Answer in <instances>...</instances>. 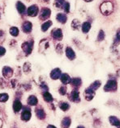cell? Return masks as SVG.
I'll return each instance as SVG.
<instances>
[{"instance_id": "33", "label": "cell", "mask_w": 120, "mask_h": 128, "mask_svg": "<svg viewBox=\"0 0 120 128\" xmlns=\"http://www.w3.org/2000/svg\"><path fill=\"white\" fill-rule=\"evenodd\" d=\"M105 38V33H104V32L102 30H101L99 32V34H98V36H97V40H99V41H101V40H103Z\"/></svg>"}, {"instance_id": "32", "label": "cell", "mask_w": 120, "mask_h": 128, "mask_svg": "<svg viewBox=\"0 0 120 128\" xmlns=\"http://www.w3.org/2000/svg\"><path fill=\"white\" fill-rule=\"evenodd\" d=\"M67 87H66V86H61V87L59 88V93L61 95H63V96H64V95H66V94H67Z\"/></svg>"}, {"instance_id": "31", "label": "cell", "mask_w": 120, "mask_h": 128, "mask_svg": "<svg viewBox=\"0 0 120 128\" xmlns=\"http://www.w3.org/2000/svg\"><path fill=\"white\" fill-rule=\"evenodd\" d=\"M10 33L13 36H17L19 35V30H18V28L16 27H12L10 29Z\"/></svg>"}, {"instance_id": "1", "label": "cell", "mask_w": 120, "mask_h": 128, "mask_svg": "<svg viewBox=\"0 0 120 128\" xmlns=\"http://www.w3.org/2000/svg\"><path fill=\"white\" fill-rule=\"evenodd\" d=\"M101 12L104 16H109L110 14L113 12V9H114V6L113 4L110 2H104L100 6Z\"/></svg>"}, {"instance_id": "6", "label": "cell", "mask_w": 120, "mask_h": 128, "mask_svg": "<svg viewBox=\"0 0 120 128\" xmlns=\"http://www.w3.org/2000/svg\"><path fill=\"white\" fill-rule=\"evenodd\" d=\"M35 113H36V115H37V118L40 120H44L46 117V114L45 110H43L41 106L37 107L35 109Z\"/></svg>"}, {"instance_id": "13", "label": "cell", "mask_w": 120, "mask_h": 128, "mask_svg": "<svg viewBox=\"0 0 120 128\" xmlns=\"http://www.w3.org/2000/svg\"><path fill=\"white\" fill-rule=\"evenodd\" d=\"M27 103L28 106H37L38 103V99L35 96V95H31L28 98V100H27Z\"/></svg>"}, {"instance_id": "3", "label": "cell", "mask_w": 120, "mask_h": 128, "mask_svg": "<svg viewBox=\"0 0 120 128\" xmlns=\"http://www.w3.org/2000/svg\"><path fill=\"white\" fill-rule=\"evenodd\" d=\"M32 117L31 109L29 107L23 106L22 107V112H21L20 118L24 122H28Z\"/></svg>"}, {"instance_id": "11", "label": "cell", "mask_w": 120, "mask_h": 128, "mask_svg": "<svg viewBox=\"0 0 120 128\" xmlns=\"http://www.w3.org/2000/svg\"><path fill=\"white\" fill-rule=\"evenodd\" d=\"M69 98H70V100L73 102H79V101H81L79 91L75 90H72L71 94H70V96H69Z\"/></svg>"}, {"instance_id": "27", "label": "cell", "mask_w": 120, "mask_h": 128, "mask_svg": "<svg viewBox=\"0 0 120 128\" xmlns=\"http://www.w3.org/2000/svg\"><path fill=\"white\" fill-rule=\"evenodd\" d=\"M51 25H52V22L50 20L45 22V23L42 25V32H46L49 29V28L51 26Z\"/></svg>"}, {"instance_id": "37", "label": "cell", "mask_w": 120, "mask_h": 128, "mask_svg": "<svg viewBox=\"0 0 120 128\" xmlns=\"http://www.w3.org/2000/svg\"><path fill=\"white\" fill-rule=\"evenodd\" d=\"M46 128H57L55 126H54V125H48L46 126Z\"/></svg>"}, {"instance_id": "17", "label": "cell", "mask_w": 120, "mask_h": 128, "mask_svg": "<svg viewBox=\"0 0 120 128\" xmlns=\"http://www.w3.org/2000/svg\"><path fill=\"white\" fill-rule=\"evenodd\" d=\"M66 56L69 60H74L75 58V53L71 47H67L66 48Z\"/></svg>"}, {"instance_id": "7", "label": "cell", "mask_w": 120, "mask_h": 128, "mask_svg": "<svg viewBox=\"0 0 120 128\" xmlns=\"http://www.w3.org/2000/svg\"><path fill=\"white\" fill-rule=\"evenodd\" d=\"M95 96V91L91 90L90 88H87L85 90V98L87 101H92Z\"/></svg>"}, {"instance_id": "2", "label": "cell", "mask_w": 120, "mask_h": 128, "mask_svg": "<svg viewBox=\"0 0 120 128\" xmlns=\"http://www.w3.org/2000/svg\"><path fill=\"white\" fill-rule=\"evenodd\" d=\"M117 88L118 83L116 82V80L110 79L104 86V91H105V92H114V91L117 90Z\"/></svg>"}, {"instance_id": "21", "label": "cell", "mask_w": 120, "mask_h": 128, "mask_svg": "<svg viewBox=\"0 0 120 128\" xmlns=\"http://www.w3.org/2000/svg\"><path fill=\"white\" fill-rule=\"evenodd\" d=\"M43 99L46 102H52L54 101V98L51 94L49 93L48 91H44V93H43Z\"/></svg>"}, {"instance_id": "22", "label": "cell", "mask_w": 120, "mask_h": 128, "mask_svg": "<svg viewBox=\"0 0 120 128\" xmlns=\"http://www.w3.org/2000/svg\"><path fill=\"white\" fill-rule=\"evenodd\" d=\"M57 20L61 24H65L67 22V17L65 14L63 13H59L57 14V17H56Z\"/></svg>"}, {"instance_id": "36", "label": "cell", "mask_w": 120, "mask_h": 128, "mask_svg": "<svg viewBox=\"0 0 120 128\" xmlns=\"http://www.w3.org/2000/svg\"><path fill=\"white\" fill-rule=\"evenodd\" d=\"M41 87H42V89H43L45 91H48V90H49V88H48V86H46V83H42Z\"/></svg>"}, {"instance_id": "16", "label": "cell", "mask_w": 120, "mask_h": 128, "mask_svg": "<svg viewBox=\"0 0 120 128\" xmlns=\"http://www.w3.org/2000/svg\"><path fill=\"white\" fill-rule=\"evenodd\" d=\"M71 124V119L70 117H65L61 122L62 128H69Z\"/></svg>"}, {"instance_id": "9", "label": "cell", "mask_w": 120, "mask_h": 128, "mask_svg": "<svg viewBox=\"0 0 120 128\" xmlns=\"http://www.w3.org/2000/svg\"><path fill=\"white\" fill-rule=\"evenodd\" d=\"M3 75L5 78H12V76L13 75V70L12 68L9 66H4L3 68Z\"/></svg>"}, {"instance_id": "4", "label": "cell", "mask_w": 120, "mask_h": 128, "mask_svg": "<svg viewBox=\"0 0 120 128\" xmlns=\"http://www.w3.org/2000/svg\"><path fill=\"white\" fill-rule=\"evenodd\" d=\"M32 44H33L32 41H31V42H29V41H28V42H24L22 44V48L24 50V52L26 53V55H29L32 52Z\"/></svg>"}, {"instance_id": "5", "label": "cell", "mask_w": 120, "mask_h": 128, "mask_svg": "<svg viewBox=\"0 0 120 128\" xmlns=\"http://www.w3.org/2000/svg\"><path fill=\"white\" fill-rule=\"evenodd\" d=\"M50 14H51V10H50L49 8H46V7H44L42 8L41 10V13H40V19L42 20H45L46 19L50 16Z\"/></svg>"}, {"instance_id": "35", "label": "cell", "mask_w": 120, "mask_h": 128, "mask_svg": "<svg viewBox=\"0 0 120 128\" xmlns=\"http://www.w3.org/2000/svg\"><path fill=\"white\" fill-rule=\"evenodd\" d=\"M6 53V49L3 47L0 46V56H3Z\"/></svg>"}, {"instance_id": "24", "label": "cell", "mask_w": 120, "mask_h": 128, "mask_svg": "<svg viewBox=\"0 0 120 128\" xmlns=\"http://www.w3.org/2000/svg\"><path fill=\"white\" fill-rule=\"evenodd\" d=\"M101 81H95L93 83H92L90 85V86L89 87V88H90L91 90H98L100 88V86H101Z\"/></svg>"}, {"instance_id": "29", "label": "cell", "mask_w": 120, "mask_h": 128, "mask_svg": "<svg viewBox=\"0 0 120 128\" xmlns=\"http://www.w3.org/2000/svg\"><path fill=\"white\" fill-rule=\"evenodd\" d=\"M71 27L73 29H75V30L79 29V27H81V23H79V21L77 20H74L71 23Z\"/></svg>"}, {"instance_id": "28", "label": "cell", "mask_w": 120, "mask_h": 128, "mask_svg": "<svg viewBox=\"0 0 120 128\" xmlns=\"http://www.w3.org/2000/svg\"><path fill=\"white\" fill-rule=\"evenodd\" d=\"M9 99V95L7 93L0 94V102H6Z\"/></svg>"}, {"instance_id": "14", "label": "cell", "mask_w": 120, "mask_h": 128, "mask_svg": "<svg viewBox=\"0 0 120 128\" xmlns=\"http://www.w3.org/2000/svg\"><path fill=\"white\" fill-rule=\"evenodd\" d=\"M12 107H13V111L15 113H18L22 110L23 106H22V103H21V102L20 100H15L13 102Z\"/></svg>"}, {"instance_id": "20", "label": "cell", "mask_w": 120, "mask_h": 128, "mask_svg": "<svg viewBox=\"0 0 120 128\" xmlns=\"http://www.w3.org/2000/svg\"><path fill=\"white\" fill-rule=\"evenodd\" d=\"M109 121H110L111 125L116 126L117 128H119V126H120V121H119V119L117 118V117H115V116H110V118H109Z\"/></svg>"}, {"instance_id": "23", "label": "cell", "mask_w": 120, "mask_h": 128, "mask_svg": "<svg viewBox=\"0 0 120 128\" xmlns=\"http://www.w3.org/2000/svg\"><path fill=\"white\" fill-rule=\"evenodd\" d=\"M16 8L20 14H23L25 13V12H26V7H25V6L21 2H18L16 3Z\"/></svg>"}, {"instance_id": "39", "label": "cell", "mask_w": 120, "mask_h": 128, "mask_svg": "<svg viewBox=\"0 0 120 128\" xmlns=\"http://www.w3.org/2000/svg\"><path fill=\"white\" fill-rule=\"evenodd\" d=\"M86 2H90V1H92V0H85Z\"/></svg>"}, {"instance_id": "10", "label": "cell", "mask_w": 120, "mask_h": 128, "mask_svg": "<svg viewBox=\"0 0 120 128\" xmlns=\"http://www.w3.org/2000/svg\"><path fill=\"white\" fill-rule=\"evenodd\" d=\"M51 35L53 36V38L54 40H61L63 39V32H62L61 29L59 28L54 29L51 32Z\"/></svg>"}, {"instance_id": "8", "label": "cell", "mask_w": 120, "mask_h": 128, "mask_svg": "<svg viewBox=\"0 0 120 128\" xmlns=\"http://www.w3.org/2000/svg\"><path fill=\"white\" fill-rule=\"evenodd\" d=\"M37 13H38V6L37 5H32L28 8L27 10L28 16H29L31 17H34L36 16H37Z\"/></svg>"}, {"instance_id": "25", "label": "cell", "mask_w": 120, "mask_h": 128, "mask_svg": "<svg viewBox=\"0 0 120 128\" xmlns=\"http://www.w3.org/2000/svg\"><path fill=\"white\" fill-rule=\"evenodd\" d=\"M82 32L84 33H87V32H89L90 28H91V24L89 22H85V23H84L83 25H82Z\"/></svg>"}, {"instance_id": "34", "label": "cell", "mask_w": 120, "mask_h": 128, "mask_svg": "<svg viewBox=\"0 0 120 128\" xmlns=\"http://www.w3.org/2000/svg\"><path fill=\"white\" fill-rule=\"evenodd\" d=\"M63 8H64V10L66 13H68L70 12V4H69V2H64Z\"/></svg>"}, {"instance_id": "30", "label": "cell", "mask_w": 120, "mask_h": 128, "mask_svg": "<svg viewBox=\"0 0 120 128\" xmlns=\"http://www.w3.org/2000/svg\"><path fill=\"white\" fill-rule=\"evenodd\" d=\"M64 0H55L54 3V6H55L58 8H61V7L63 6L64 4Z\"/></svg>"}, {"instance_id": "18", "label": "cell", "mask_w": 120, "mask_h": 128, "mask_svg": "<svg viewBox=\"0 0 120 128\" xmlns=\"http://www.w3.org/2000/svg\"><path fill=\"white\" fill-rule=\"evenodd\" d=\"M71 85L72 87H75V88H79V86H81L82 85V80L79 78H72L71 80Z\"/></svg>"}, {"instance_id": "38", "label": "cell", "mask_w": 120, "mask_h": 128, "mask_svg": "<svg viewBox=\"0 0 120 128\" xmlns=\"http://www.w3.org/2000/svg\"><path fill=\"white\" fill-rule=\"evenodd\" d=\"M77 128H85V127L84 126H77Z\"/></svg>"}, {"instance_id": "12", "label": "cell", "mask_w": 120, "mask_h": 128, "mask_svg": "<svg viewBox=\"0 0 120 128\" xmlns=\"http://www.w3.org/2000/svg\"><path fill=\"white\" fill-rule=\"evenodd\" d=\"M62 74V72L61 70L59 68H56L53 69V70L51 71V72H50V78L53 79V80H57L59 79L60 78V76Z\"/></svg>"}, {"instance_id": "15", "label": "cell", "mask_w": 120, "mask_h": 128, "mask_svg": "<svg viewBox=\"0 0 120 128\" xmlns=\"http://www.w3.org/2000/svg\"><path fill=\"white\" fill-rule=\"evenodd\" d=\"M60 81L63 84V85H67L71 82V78H70V76H69L67 74H62L61 76H60Z\"/></svg>"}, {"instance_id": "26", "label": "cell", "mask_w": 120, "mask_h": 128, "mask_svg": "<svg viewBox=\"0 0 120 128\" xmlns=\"http://www.w3.org/2000/svg\"><path fill=\"white\" fill-rule=\"evenodd\" d=\"M70 104L67 103V102H61L59 104V108L62 110L63 111H67L69 109H70Z\"/></svg>"}, {"instance_id": "19", "label": "cell", "mask_w": 120, "mask_h": 128, "mask_svg": "<svg viewBox=\"0 0 120 128\" xmlns=\"http://www.w3.org/2000/svg\"><path fill=\"white\" fill-rule=\"evenodd\" d=\"M32 25L30 22H28V21L24 22L22 25V30L24 32H25V33H28V32H30L32 31Z\"/></svg>"}]
</instances>
